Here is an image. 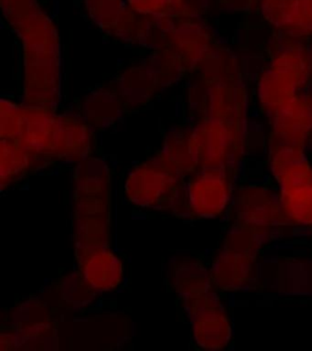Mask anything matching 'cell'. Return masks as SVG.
<instances>
[{"instance_id": "obj_20", "label": "cell", "mask_w": 312, "mask_h": 351, "mask_svg": "<svg viewBox=\"0 0 312 351\" xmlns=\"http://www.w3.org/2000/svg\"><path fill=\"white\" fill-rule=\"evenodd\" d=\"M261 234L248 226L235 222L226 233L222 250L256 258L261 247Z\"/></svg>"}, {"instance_id": "obj_17", "label": "cell", "mask_w": 312, "mask_h": 351, "mask_svg": "<svg viewBox=\"0 0 312 351\" xmlns=\"http://www.w3.org/2000/svg\"><path fill=\"white\" fill-rule=\"evenodd\" d=\"M45 162L36 158L19 139H1L0 181L3 188L26 175L34 166Z\"/></svg>"}, {"instance_id": "obj_11", "label": "cell", "mask_w": 312, "mask_h": 351, "mask_svg": "<svg viewBox=\"0 0 312 351\" xmlns=\"http://www.w3.org/2000/svg\"><path fill=\"white\" fill-rule=\"evenodd\" d=\"M208 269L215 289L226 293L245 289L256 274L255 258L226 250L217 254Z\"/></svg>"}, {"instance_id": "obj_10", "label": "cell", "mask_w": 312, "mask_h": 351, "mask_svg": "<svg viewBox=\"0 0 312 351\" xmlns=\"http://www.w3.org/2000/svg\"><path fill=\"white\" fill-rule=\"evenodd\" d=\"M263 10L267 21L291 37H311L312 0H263Z\"/></svg>"}, {"instance_id": "obj_2", "label": "cell", "mask_w": 312, "mask_h": 351, "mask_svg": "<svg viewBox=\"0 0 312 351\" xmlns=\"http://www.w3.org/2000/svg\"><path fill=\"white\" fill-rule=\"evenodd\" d=\"M184 188L183 177L158 155L132 167L123 186L128 203L145 210L173 208Z\"/></svg>"}, {"instance_id": "obj_13", "label": "cell", "mask_w": 312, "mask_h": 351, "mask_svg": "<svg viewBox=\"0 0 312 351\" xmlns=\"http://www.w3.org/2000/svg\"><path fill=\"white\" fill-rule=\"evenodd\" d=\"M73 241L76 256L100 247H110V211L73 214Z\"/></svg>"}, {"instance_id": "obj_12", "label": "cell", "mask_w": 312, "mask_h": 351, "mask_svg": "<svg viewBox=\"0 0 312 351\" xmlns=\"http://www.w3.org/2000/svg\"><path fill=\"white\" fill-rule=\"evenodd\" d=\"M56 117L49 108L31 106L23 109L21 131L17 139L29 153L43 161L50 160Z\"/></svg>"}, {"instance_id": "obj_3", "label": "cell", "mask_w": 312, "mask_h": 351, "mask_svg": "<svg viewBox=\"0 0 312 351\" xmlns=\"http://www.w3.org/2000/svg\"><path fill=\"white\" fill-rule=\"evenodd\" d=\"M230 172L224 170H199L191 176L181 197L173 206L176 214L194 219H217L230 206L233 186Z\"/></svg>"}, {"instance_id": "obj_16", "label": "cell", "mask_w": 312, "mask_h": 351, "mask_svg": "<svg viewBox=\"0 0 312 351\" xmlns=\"http://www.w3.org/2000/svg\"><path fill=\"white\" fill-rule=\"evenodd\" d=\"M280 202L288 223L312 226V182L280 186Z\"/></svg>"}, {"instance_id": "obj_19", "label": "cell", "mask_w": 312, "mask_h": 351, "mask_svg": "<svg viewBox=\"0 0 312 351\" xmlns=\"http://www.w3.org/2000/svg\"><path fill=\"white\" fill-rule=\"evenodd\" d=\"M160 156L172 170L184 177L197 171V159L193 153L189 133H175L165 141Z\"/></svg>"}, {"instance_id": "obj_9", "label": "cell", "mask_w": 312, "mask_h": 351, "mask_svg": "<svg viewBox=\"0 0 312 351\" xmlns=\"http://www.w3.org/2000/svg\"><path fill=\"white\" fill-rule=\"evenodd\" d=\"M93 149V136L81 121L58 116L50 147V160L81 161Z\"/></svg>"}, {"instance_id": "obj_21", "label": "cell", "mask_w": 312, "mask_h": 351, "mask_svg": "<svg viewBox=\"0 0 312 351\" xmlns=\"http://www.w3.org/2000/svg\"><path fill=\"white\" fill-rule=\"evenodd\" d=\"M59 291L61 300L66 306L73 308H81L91 305L97 294L78 271L70 276H66L61 280Z\"/></svg>"}, {"instance_id": "obj_22", "label": "cell", "mask_w": 312, "mask_h": 351, "mask_svg": "<svg viewBox=\"0 0 312 351\" xmlns=\"http://www.w3.org/2000/svg\"><path fill=\"white\" fill-rule=\"evenodd\" d=\"M23 109L17 105L1 103V139H17L21 131Z\"/></svg>"}, {"instance_id": "obj_6", "label": "cell", "mask_w": 312, "mask_h": 351, "mask_svg": "<svg viewBox=\"0 0 312 351\" xmlns=\"http://www.w3.org/2000/svg\"><path fill=\"white\" fill-rule=\"evenodd\" d=\"M233 214L237 223L248 226L263 234L272 227L288 223L280 195L263 186L241 188L233 200Z\"/></svg>"}, {"instance_id": "obj_8", "label": "cell", "mask_w": 312, "mask_h": 351, "mask_svg": "<svg viewBox=\"0 0 312 351\" xmlns=\"http://www.w3.org/2000/svg\"><path fill=\"white\" fill-rule=\"evenodd\" d=\"M78 272L97 294L116 291L123 282L121 258L110 247H100L76 256Z\"/></svg>"}, {"instance_id": "obj_14", "label": "cell", "mask_w": 312, "mask_h": 351, "mask_svg": "<svg viewBox=\"0 0 312 351\" xmlns=\"http://www.w3.org/2000/svg\"><path fill=\"white\" fill-rule=\"evenodd\" d=\"M269 167L280 186L312 182V165L302 152V148H271Z\"/></svg>"}, {"instance_id": "obj_5", "label": "cell", "mask_w": 312, "mask_h": 351, "mask_svg": "<svg viewBox=\"0 0 312 351\" xmlns=\"http://www.w3.org/2000/svg\"><path fill=\"white\" fill-rule=\"evenodd\" d=\"M183 308L189 318L193 341L197 348L222 350L230 346L233 327L216 289L187 302Z\"/></svg>"}, {"instance_id": "obj_4", "label": "cell", "mask_w": 312, "mask_h": 351, "mask_svg": "<svg viewBox=\"0 0 312 351\" xmlns=\"http://www.w3.org/2000/svg\"><path fill=\"white\" fill-rule=\"evenodd\" d=\"M237 126L210 119L191 132L197 171L214 169L230 172L243 154V138Z\"/></svg>"}, {"instance_id": "obj_23", "label": "cell", "mask_w": 312, "mask_h": 351, "mask_svg": "<svg viewBox=\"0 0 312 351\" xmlns=\"http://www.w3.org/2000/svg\"><path fill=\"white\" fill-rule=\"evenodd\" d=\"M311 69H312V54H311Z\"/></svg>"}, {"instance_id": "obj_15", "label": "cell", "mask_w": 312, "mask_h": 351, "mask_svg": "<svg viewBox=\"0 0 312 351\" xmlns=\"http://www.w3.org/2000/svg\"><path fill=\"white\" fill-rule=\"evenodd\" d=\"M171 282L182 305L215 291L210 269L194 260L178 263Z\"/></svg>"}, {"instance_id": "obj_1", "label": "cell", "mask_w": 312, "mask_h": 351, "mask_svg": "<svg viewBox=\"0 0 312 351\" xmlns=\"http://www.w3.org/2000/svg\"><path fill=\"white\" fill-rule=\"evenodd\" d=\"M312 76L311 55L302 45H294L276 55L258 84L263 110L274 115L299 95Z\"/></svg>"}, {"instance_id": "obj_7", "label": "cell", "mask_w": 312, "mask_h": 351, "mask_svg": "<svg viewBox=\"0 0 312 351\" xmlns=\"http://www.w3.org/2000/svg\"><path fill=\"white\" fill-rule=\"evenodd\" d=\"M272 117L271 148H304L312 133V97L299 94Z\"/></svg>"}, {"instance_id": "obj_18", "label": "cell", "mask_w": 312, "mask_h": 351, "mask_svg": "<svg viewBox=\"0 0 312 351\" xmlns=\"http://www.w3.org/2000/svg\"><path fill=\"white\" fill-rule=\"evenodd\" d=\"M75 193H110L111 171L106 161L88 156L78 161L73 173Z\"/></svg>"}]
</instances>
